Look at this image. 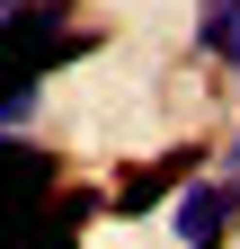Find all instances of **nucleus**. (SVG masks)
<instances>
[{
	"instance_id": "obj_1",
	"label": "nucleus",
	"mask_w": 240,
	"mask_h": 249,
	"mask_svg": "<svg viewBox=\"0 0 240 249\" xmlns=\"http://www.w3.org/2000/svg\"><path fill=\"white\" fill-rule=\"evenodd\" d=\"M89 36H63L53 27V0H9L0 9V71H27V80H45L53 62H80Z\"/></svg>"
},
{
	"instance_id": "obj_2",
	"label": "nucleus",
	"mask_w": 240,
	"mask_h": 249,
	"mask_svg": "<svg viewBox=\"0 0 240 249\" xmlns=\"http://www.w3.org/2000/svg\"><path fill=\"white\" fill-rule=\"evenodd\" d=\"M45 196H53V151H36V142H9V134H0V249H18L27 213H36Z\"/></svg>"
},
{
	"instance_id": "obj_3",
	"label": "nucleus",
	"mask_w": 240,
	"mask_h": 249,
	"mask_svg": "<svg viewBox=\"0 0 240 249\" xmlns=\"http://www.w3.org/2000/svg\"><path fill=\"white\" fill-rule=\"evenodd\" d=\"M231 213H240V169H223V178H205V187L178 196V240H187V249H214L231 231Z\"/></svg>"
},
{
	"instance_id": "obj_4",
	"label": "nucleus",
	"mask_w": 240,
	"mask_h": 249,
	"mask_svg": "<svg viewBox=\"0 0 240 249\" xmlns=\"http://www.w3.org/2000/svg\"><path fill=\"white\" fill-rule=\"evenodd\" d=\"M196 169V151H169V160H134L125 178H116V213H142V205H160L178 178Z\"/></svg>"
},
{
	"instance_id": "obj_5",
	"label": "nucleus",
	"mask_w": 240,
	"mask_h": 249,
	"mask_svg": "<svg viewBox=\"0 0 240 249\" xmlns=\"http://www.w3.org/2000/svg\"><path fill=\"white\" fill-rule=\"evenodd\" d=\"M196 45L240 62V0H196Z\"/></svg>"
}]
</instances>
